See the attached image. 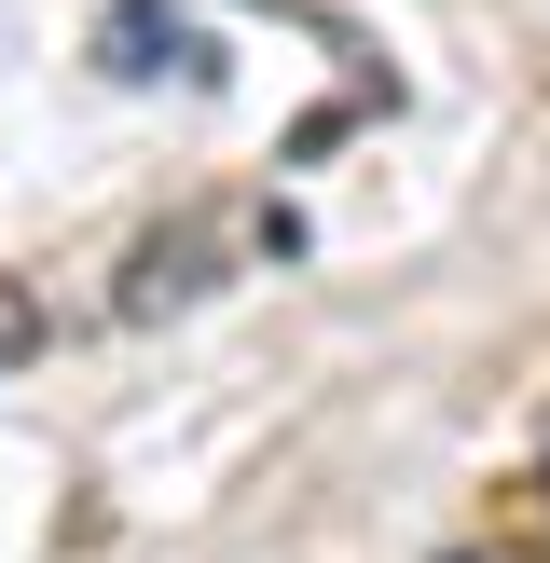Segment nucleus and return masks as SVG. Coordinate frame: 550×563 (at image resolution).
<instances>
[{
  "mask_svg": "<svg viewBox=\"0 0 550 563\" xmlns=\"http://www.w3.org/2000/svg\"><path fill=\"white\" fill-rule=\"evenodd\" d=\"M97 69L110 82H220V55L193 42V14H165V0H110V27H97Z\"/></svg>",
  "mask_w": 550,
  "mask_h": 563,
  "instance_id": "1",
  "label": "nucleus"
},
{
  "mask_svg": "<svg viewBox=\"0 0 550 563\" xmlns=\"http://www.w3.org/2000/svg\"><path fill=\"white\" fill-rule=\"evenodd\" d=\"M207 275H220V234H207V220L138 234V262H124V289H110V317H179V302H207Z\"/></svg>",
  "mask_w": 550,
  "mask_h": 563,
  "instance_id": "2",
  "label": "nucleus"
},
{
  "mask_svg": "<svg viewBox=\"0 0 550 563\" xmlns=\"http://www.w3.org/2000/svg\"><path fill=\"white\" fill-rule=\"evenodd\" d=\"M28 344H42V302H28L14 275H0V357H28Z\"/></svg>",
  "mask_w": 550,
  "mask_h": 563,
  "instance_id": "3",
  "label": "nucleus"
}]
</instances>
